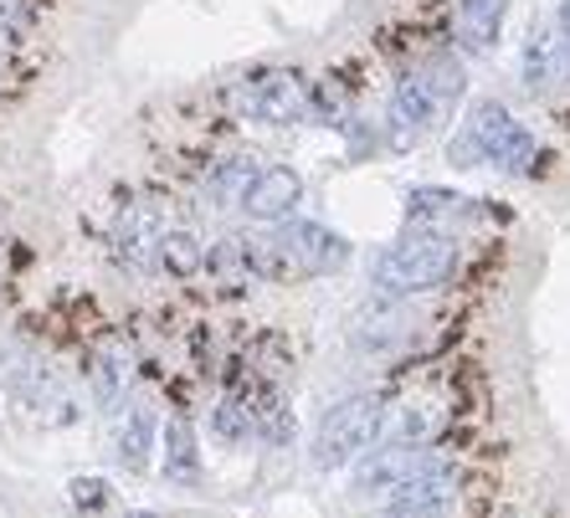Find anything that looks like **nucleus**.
<instances>
[{
    "mask_svg": "<svg viewBox=\"0 0 570 518\" xmlns=\"http://www.w3.org/2000/svg\"><path fill=\"white\" fill-rule=\"evenodd\" d=\"M534 155H540L534 133L524 129L499 98H478V103L468 108L463 129L452 133V145H448V160L463 165V170H473V165H493V170L524 175L534 165Z\"/></svg>",
    "mask_w": 570,
    "mask_h": 518,
    "instance_id": "obj_1",
    "label": "nucleus"
},
{
    "mask_svg": "<svg viewBox=\"0 0 570 518\" xmlns=\"http://www.w3.org/2000/svg\"><path fill=\"white\" fill-rule=\"evenodd\" d=\"M458 272V241L448 231H406L401 241L381 247L371 262V282L385 298H416V292H432Z\"/></svg>",
    "mask_w": 570,
    "mask_h": 518,
    "instance_id": "obj_2",
    "label": "nucleus"
},
{
    "mask_svg": "<svg viewBox=\"0 0 570 518\" xmlns=\"http://www.w3.org/2000/svg\"><path fill=\"white\" fill-rule=\"evenodd\" d=\"M385 431V406L381 396H345L318 416L314 441H308V462L318 472H345L360 452H371Z\"/></svg>",
    "mask_w": 570,
    "mask_h": 518,
    "instance_id": "obj_3",
    "label": "nucleus"
},
{
    "mask_svg": "<svg viewBox=\"0 0 570 518\" xmlns=\"http://www.w3.org/2000/svg\"><path fill=\"white\" fill-rule=\"evenodd\" d=\"M438 457L426 452V441H375L371 452H360L355 462H350V488H355V498H381V492H391L396 482H406L412 472H422V467H432Z\"/></svg>",
    "mask_w": 570,
    "mask_h": 518,
    "instance_id": "obj_4",
    "label": "nucleus"
},
{
    "mask_svg": "<svg viewBox=\"0 0 570 518\" xmlns=\"http://www.w3.org/2000/svg\"><path fill=\"white\" fill-rule=\"evenodd\" d=\"M242 108L247 119L257 123H273V129H288V123H304L308 119V82L298 72H257L253 82H242Z\"/></svg>",
    "mask_w": 570,
    "mask_h": 518,
    "instance_id": "obj_5",
    "label": "nucleus"
},
{
    "mask_svg": "<svg viewBox=\"0 0 570 518\" xmlns=\"http://www.w3.org/2000/svg\"><path fill=\"white\" fill-rule=\"evenodd\" d=\"M452 467L442 462H432V467H422V472H412L406 482H396L391 492H381V514L385 518H442L448 514V504H452Z\"/></svg>",
    "mask_w": 570,
    "mask_h": 518,
    "instance_id": "obj_6",
    "label": "nucleus"
},
{
    "mask_svg": "<svg viewBox=\"0 0 570 518\" xmlns=\"http://www.w3.org/2000/svg\"><path fill=\"white\" fill-rule=\"evenodd\" d=\"M237 206L253 216V221L278 227V221H288V216L304 206V175L293 170V165H257V175L247 180Z\"/></svg>",
    "mask_w": 570,
    "mask_h": 518,
    "instance_id": "obj_7",
    "label": "nucleus"
},
{
    "mask_svg": "<svg viewBox=\"0 0 570 518\" xmlns=\"http://www.w3.org/2000/svg\"><path fill=\"white\" fill-rule=\"evenodd\" d=\"M278 241L298 272H340V267L350 262V241L340 237V231H330L324 221H293L288 216Z\"/></svg>",
    "mask_w": 570,
    "mask_h": 518,
    "instance_id": "obj_8",
    "label": "nucleus"
},
{
    "mask_svg": "<svg viewBox=\"0 0 570 518\" xmlns=\"http://www.w3.org/2000/svg\"><path fill=\"white\" fill-rule=\"evenodd\" d=\"M442 108L448 103L438 98L426 67H416V72H406V78L391 88V129H396L401 145H406V139H422V133L442 119Z\"/></svg>",
    "mask_w": 570,
    "mask_h": 518,
    "instance_id": "obj_9",
    "label": "nucleus"
},
{
    "mask_svg": "<svg viewBox=\"0 0 570 518\" xmlns=\"http://www.w3.org/2000/svg\"><path fill=\"white\" fill-rule=\"evenodd\" d=\"M519 72H524V88H530V93L556 88V82L570 72L566 37H560V31H534V37L524 41V52H519Z\"/></svg>",
    "mask_w": 570,
    "mask_h": 518,
    "instance_id": "obj_10",
    "label": "nucleus"
},
{
    "mask_svg": "<svg viewBox=\"0 0 570 518\" xmlns=\"http://www.w3.org/2000/svg\"><path fill=\"white\" fill-rule=\"evenodd\" d=\"M504 31V0H452V37L463 52H493Z\"/></svg>",
    "mask_w": 570,
    "mask_h": 518,
    "instance_id": "obj_11",
    "label": "nucleus"
},
{
    "mask_svg": "<svg viewBox=\"0 0 570 518\" xmlns=\"http://www.w3.org/2000/svg\"><path fill=\"white\" fill-rule=\"evenodd\" d=\"M159 216L149 211V206H124L119 216H114V252L124 257L129 267H149L155 262V241H159Z\"/></svg>",
    "mask_w": 570,
    "mask_h": 518,
    "instance_id": "obj_12",
    "label": "nucleus"
},
{
    "mask_svg": "<svg viewBox=\"0 0 570 518\" xmlns=\"http://www.w3.org/2000/svg\"><path fill=\"white\" fill-rule=\"evenodd\" d=\"M159 447H165V482H196L200 478V441H196V426L186 416H165L159 426Z\"/></svg>",
    "mask_w": 570,
    "mask_h": 518,
    "instance_id": "obj_13",
    "label": "nucleus"
},
{
    "mask_svg": "<svg viewBox=\"0 0 570 518\" xmlns=\"http://www.w3.org/2000/svg\"><path fill=\"white\" fill-rule=\"evenodd\" d=\"M159 447V421L149 406H134L129 416L119 421V431H114V457H119L129 472H145L149 467V452Z\"/></svg>",
    "mask_w": 570,
    "mask_h": 518,
    "instance_id": "obj_14",
    "label": "nucleus"
},
{
    "mask_svg": "<svg viewBox=\"0 0 570 518\" xmlns=\"http://www.w3.org/2000/svg\"><path fill=\"white\" fill-rule=\"evenodd\" d=\"M155 267H165L170 278H196L206 272V241L186 227H165L155 241Z\"/></svg>",
    "mask_w": 570,
    "mask_h": 518,
    "instance_id": "obj_15",
    "label": "nucleus"
},
{
    "mask_svg": "<svg viewBox=\"0 0 570 518\" xmlns=\"http://www.w3.org/2000/svg\"><path fill=\"white\" fill-rule=\"evenodd\" d=\"M468 206H473L468 196H452V190H438V186H422L406 196V211L422 216V221H438V216H473Z\"/></svg>",
    "mask_w": 570,
    "mask_h": 518,
    "instance_id": "obj_16",
    "label": "nucleus"
},
{
    "mask_svg": "<svg viewBox=\"0 0 570 518\" xmlns=\"http://www.w3.org/2000/svg\"><path fill=\"white\" fill-rule=\"evenodd\" d=\"M253 175H257L253 160H222V165L212 170V200H222V206H237Z\"/></svg>",
    "mask_w": 570,
    "mask_h": 518,
    "instance_id": "obj_17",
    "label": "nucleus"
},
{
    "mask_svg": "<svg viewBox=\"0 0 570 518\" xmlns=\"http://www.w3.org/2000/svg\"><path fill=\"white\" fill-rule=\"evenodd\" d=\"M124 380H129V365H124L119 355H104L94 365V396H98V406H114L119 400V390H124Z\"/></svg>",
    "mask_w": 570,
    "mask_h": 518,
    "instance_id": "obj_18",
    "label": "nucleus"
},
{
    "mask_svg": "<svg viewBox=\"0 0 570 518\" xmlns=\"http://www.w3.org/2000/svg\"><path fill=\"white\" fill-rule=\"evenodd\" d=\"M426 78H432L442 103H458V98H463V62H458V57H432V62H426Z\"/></svg>",
    "mask_w": 570,
    "mask_h": 518,
    "instance_id": "obj_19",
    "label": "nucleus"
},
{
    "mask_svg": "<svg viewBox=\"0 0 570 518\" xmlns=\"http://www.w3.org/2000/svg\"><path fill=\"white\" fill-rule=\"evenodd\" d=\"M247 431H253V416L242 411V406H222V411H216V437L237 441V437H247Z\"/></svg>",
    "mask_w": 570,
    "mask_h": 518,
    "instance_id": "obj_20",
    "label": "nucleus"
},
{
    "mask_svg": "<svg viewBox=\"0 0 570 518\" xmlns=\"http://www.w3.org/2000/svg\"><path fill=\"white\" fill-rule=\"evenodd\" d=\"M72 504H78L82 514L104 508V504H108V482H104V478H78V482H72Z\"/></svg>",
    "mask_w": 570,
    "mask_h": 518,
    "instance_id": "obj_21",
    "label": "nucleus"
},
{
    "mask_svg": "<svg viewBox=\"0 0 570 518\" xmlns=\"http://www.w3.org/2000/svg\"><path fill=\"white\" fill-rule=\"evenodd\" d=\"M560 37H566V47H570V0H560Z\"/></svg>",
    "mask_w": 570,
    "mask_h": 518,
    "instance_id": "obj_22",
    "label": "nucleus"
},
{
    "mask_svg": "<svg viewBox=\"0 0 570 518\" xmlns=\"http://www.w3.org/2000/svg\"><path fill=\"white\" fill-rule=\"evenodd\" d=\"M0 67H6V41H0Z\"/></svg>",
    "mask_w": 570,
    "mask_h": 518,
    "instance_id": "obj_23",
    "label": "nucleus"
},
{
    "mask_svg": "<svg viewBox=\"0 0 570 518\" xmlns=\"http://www.w3.org/2000/svg\"><path fill=\"white\" fill-rule=\"evenodd\" d=\"M129 518H155V514H129Z\"/></svg>",
    "mask_w": 570,
    "mask_h": 518,
    "instance_id": "obj_24",
    "label": "nucleus"
}]
</instances>
